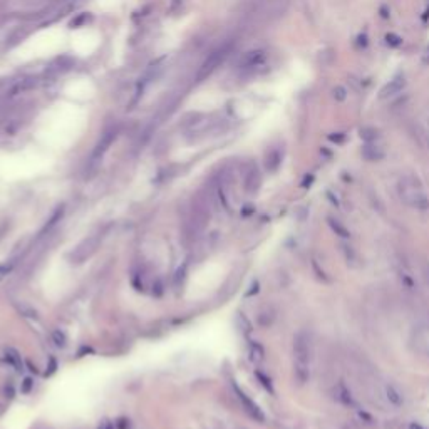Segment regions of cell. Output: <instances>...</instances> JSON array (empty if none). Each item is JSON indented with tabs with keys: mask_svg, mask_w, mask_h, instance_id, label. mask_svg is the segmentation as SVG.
<instances>
[{
	"mask_svg": "<svg viewBox=\"0 0 429 429\" xmlns=\"http://www.w3.org/2000/svg\"><path fill=\"white\" fill-rule=\"evenodd\" d=\"M282 158H283V154H282L280 149H270V151L267 153V156H265L267 171H270V173L277 171V169L280 168V164H282Z\"/></svg>",
	"mask_w": 429,
	"mask_h": 429,
	"instance_id": "12",
	"label": "cell"
},
{
	"mask_svg": "<svg viewBox=\"0 0 429 429\" xmlns=\"http://www.w3.org/2000/svg\"><path fill=\"white\" fill-rule=\"evenodd\" d=\"M357 44H359V46H367V36H366V34H361V36L357 37Z\"/></svg>",
	"mask_w": 429,
	"mask_h": 429,
	"instance_id": "36",
	"label": "cell"
},
{
	"mask_svg": "<svg viewBox=\"0 0 429 429\" xmlns=\"http://www.w3.org/2000/svg\"><path fill=\"white\" fill-rule=\"evenodd\" d=\"M293 359L298 364H310V339L305 332H297L293 337Z\"/></svg>",
	"mask_w": 429,
	"mask_h": 429,
	"instance_id": "4",
	"label": "cell"
},
{
	"mask_svg": "<svg viewBox=\"0 0 429 429\" xmlns=\"http://www.w3.org/2000/svg\"><path fill=\"white\" fill-rule=\"evenodd\" d=\"M62 217H64V206H59V208L56 209V211L52 213V217H51V218H49V220H47L46 227L42 228V230H41V233H39V235H41V237H42V235H46V232H49V230H51L52 227H56V225H57V222H61V220H62Z\"/></svg>",
	"mask_w": 429,
	"mask_h": 429,
	"instance_id": "17",
	"label": "cell"
},
{
	"mask_svg": "<svg viewBox=\"0 0 429 429\" xmlns=\"http://www.w3.org/2000/svg\"><path fill=\"white\" fill-rule=\"evenodd\" d=\"M329 139H331L332 143H342L344 139H346V134L344 133H332V134H329Z\"/></svg>",
	"mask_w": 429,
	"mask_h": 429,
	"instance_id": "33",
	"label": "cell"
},
{
	"mask_svg": "<svg viewBox=\"0 0 429 429\" xmlns=\"http://www.w3.org/2000/svg\"><path fill=\"white\" fill-rule=\"evenodd\" d=\"M16 308L19 310V313L27 318H34V320H37L39 315H37V310L34 307H31L29 303L26 302H16Z\"/></svg>",
	"mask_w": 429,
	"mask_h": 429,
	"instance_id": "19",
	"label": "cell"
},
{
	"mask_svg": "<svg viewBox=\"0 0 429 429\" xmlns=\"http://www.w3.org/2000/svg\"><path fill=\"white\" fill-rule=\"evenodd\" d=\"M401 282L406 288H414V280L409 275H406V273H401Z\"/></svg>",
	"mask_w": 429,
	"mask_h": 429,
	"instance_id": "32",
	"label": "cell"
},
{
	"mask_svg": "<svg viewBox=\"0 0 429 429\" xmlns=\"http://www.w3.org/2000/svg\"><path fill=\"white\" fill-rule=\"evenodd\" d=\"M409 429H424L419 422H411L409 424Z\"/></svg>",
	"mask_w": 429,
	"mask_h": 429,
	"instance_id": "39",
	"label": "cell"
},
{
	"mask_svg": "<svg viewBox=\"0 0 429 429\" xmlns=\"http://www.w3.org/2000/svg\"><path fill=\"white\" fill-rule=\"evenodd\" d=\"M293 376H295V381L300 384V386L307 384L308 379H310V364L293 362Z\"/></svg>",
	"mask_w": 429,
	"mask_h": 429,
	"instance_id": "13",
	"label": "cell"
},
{
	"mask_svg": "<svg viewBox=\"0 0 429 429\" xmlns=\"http://www.w3.org/2000/svg\"><path fill=\"white\" fill-rule=\"evenodd\" d=\"M386 399L389 401V404H392L394 407H401L404 404L402 392L399 391L396 386H392V384H387L386 386Z\"/></svg>",
	"mask_w": 429,
	"mask_h": 429,
	"instance_id": "14",
	"label": "cell"
},
{
	"mask_svg": "<svg viewBox=\"0 0 429 429\" xmlns=\"http://www.w3.org/2000/svg\"><path fill=\"white\" fill-rule=\"evenodd\" d=\"M32 387H34V381H32V377H26V379H24L21 391H22L24 394H29V392H31V389H32Z\"/></svg>",
	"mask_w": 429,
	"mask_h": 429,
	"instance_id": "30",
	"label": "cell"
},
{
	"mask_svg": "<svg viewBox=\"0 0 429 429\" xmlns=\"http://www.w3.org/2000/svg\"><path fill=\"white\" fill-rule=\"evenodd\" d=\"M51 337H52V342L56 344L57 347H66L67 337H66V334L61 331V329H54L52 334H51Z\"/></svg>",
	"mask_w": 429,
	"mask_h": 429,
	"instance_id": "24",
	"label": "cell"
},
{
	"mask_svg": "<svg viewBox=\"0 0 429 429\" xmlns=\"http://www.w3.org/2000/svg\"><path fill=\"white\" fill-rule=\"evenodd\" d=\"M248 356H250V361L253 364H260L265 359V349H263L260 342L252 341L250 347H248Z\"/></svg>",
	"mask_w": 429,
	"mask_h": 429,
	"instance_id": "15",
	"label": "cell"
},
{
	"mask_svg": "<svg viewBox=\"0 0 429 429\" xmlns=\"http://www.w3.org/2000/svg\"><path fill=\"white\" fill-rule=\"evenodd\" d=\"M273 320H275V312H273L272 308H265V310H262L258 313V324H260L262 327H270Z\"/></svg>",
	"mask_w": 429,
	"mask_h": 429,
	"instance_id": "21",
	"label": "cell"
},
{
	"mask_svg": "<svg viewBox=\"0 0 429 429\" xmlns=\"http://www.w3.org/2000/svg\"><path fill=\"white\" fill-rule=\"evenodd\" d=\"M233 391H235L238 401H240L242 407H243V411H245L248 416H250L252 419H255L257 422H265V414H263V411L260 407H258V404L253 401V399L248 397L247 394L237 386V384L233 386Z\"/></svg>",
	"mask_w": 429,
	"mask_h": 429,
	"instance_id": "5",
	"label": "cell"
},
{
	"mask_svg": "<svg viewBox=\"0 0 429 429\" xmlns=\"http://www.w3.org/2000/svg\"><path fill=\"white\" fill-rule=\"evenodd\" d=\"M312 183H313V176H307V178H305V181L302 183V186H303V188H307V186H310Z\"/></svg>",
	"mask_w": 429,
	"mask_h": 429,
	"instance_id": "38",
	"label": "cell"
},
{
	"mask_svg": "<svg viewBox=\"0 0 429 429\" xmlns=\"http://www.w3.org/2000/svg\"><path fill=\"white\" fill-rule=\"evenodd\" d=\"M101 429H113V426H111V424H104Z\"/></svg>",
	"mask_w": 429,
	"mask_h": 429,
	"instance_id": "41",
	"label": "cell"
},
{
	"mask_svg": "<svg viewBox=\"0 0 429 429\" xmlns=\"http://www.w3.org/2000/svg\"><path fill=\"white\" fill-rule=\"evenodd\" d=\"M381 12H382V17H384V19H387V17H389L387 9H386V7H381Z\"/></svg>",
	"mask_w": 429,
	"mask_h": 429,
	"instance_id": "40",
	"label": "cell"
},
{
	"mask_svg": "<svg viewBox=\"0 0 429 429\" xmlns=\"http://www.w3.org/2000/svg\"><path fill=\"white\" fill-rule=\"evenodd\" d=\"M153 295H156V297L163 295V283H161V280H156V283H153Z\"/></svg>",
	"mask_w": 429,
	"mask_h": 429,
	"instance_id": "34",
	"label": "cell"
},
{
	"mask_svg": "<svg viewBox=\"0 0 429 429\" xmlns=\"http://www.w3.org/2000/svg\"><path fill=\"white\" fill-rule=\"evenodd\" d=\"M359 136H361L362 141L366 143H374L376 139L379 138V131L376 128H371V126H364L359 129Z\"/></svg>",
	"mask_w": 429,
	"mask_h": 429,
	"instance_id": "20",
	"label": "cell"
},
{
	"mask_svg": "<svg viewBox=\"0 0 429 429\" xmlns=\"http://www.w3.org/2000/svg\"><path fill=\"white\" fill-rule=\"evenodd\" d=\"M399 191H401V196L404 198V201H406L409 206L421 209V211L429 209V198L422 191H419L417 188L407 186V184H401Z\"/></svg>",
	"mask_w": 429,
	"mask_h": 429,
	"instance_id": "3",
	"label": "cell"
},
{
	"mask_svg": "<svg viewBox=\"0 0 429 429\" xmlns=\"http://www.w3.org/2000/svg\"><path fill=\"white\" fill-rule=\"evenodd\" d=\"M237 327L240 329V331L243 332V334H248V332H252V322L248 320V318L243 315L242 312H238L237 313Z\"/></svg>",
	"mask_w": 429,
	"mask_h": 429,
	"instance_id": "23",
	"label": "cell"
},
{
	"mask_svg": "<svg viewBox=\"0 0 429 429\" xmlns=\"http://www.w3.org/2000/svg\"><path fill=\"white\" fill-rule=\"evenodd\" d=\"M228 52H230V46H228V44H225V46H222L218 49H214V51L208 56L206 61H204L201 69H199L198 81H203L204 77H208L209 74L214 71V69H217L223 61H225V57L228 56Z\"/></svg>",
	"mask_w": 429,
	"mask_h": 429,
	"instance_id": "2",
	"label": "cell"
},
{
	"mask_svg": "<svg viewBox=\"0 0 429 429\" xmlns=\"http://www.w3.org/2000/svg\"><path fill=\"white\" fill-rule=\"evenodd\" d=\"M186 263H183L181 267L178 268L176 270V273H174V278H173V285H174V288H179L183 285V282H184V277H186Z\"/></svg>",
	"mask_w": 429,
	"mask_h": 429,
	"instance_id": "25",
	"label": "cell"
},
{
	"mask_svg": "<svg viewBox=\"0 0 429 429\" xmlns=\"http://www.w3.org/2000/svg\"><path fill=\"white\" fill-rule=\"evenodd\" d=\"M243 186H245V191L248 194H255L262 186V174L258 171L257 166H252L245 174V181H243Z\"/></svg>",
	"mask_w": 429,
	"mask_h": 429,
	"instance_id": "7",
	"label": "cell"
},
{
	"mask_svg": "<svg viewBox=\"0 0 429 429\" xmlns=\"http://www.w3.org/2000/svg\"><path fill=\"white\" fill-rule=\"evenodd\" d=\"M257 377H258V381H260V384H262V386L265 387L268 392H273V387H272V382H270V379H268L267 376H263L262 372H257Z\"/></svg>",
	"mask_w": 429,
	"mask_h": 429,
	"instance_id": "29",
	"label": "cell"
},
{
	"mask_svg": "<svg viewBox=\"0 0 429 429\" xmlns=\"http://www.w3.org/2000/svg\"><path fill=\"white\" fill-rule=\"evenodd\" d=\"M263 61H265V52L263 51H252L240 61V67L243 69V71H250V69H255L258 66H262Z\"/></svg>",
	"mask_w": 429,
	"mask_h": 429,
	"instance_id": "9",
	"label": "cell"
},
{
	"mask_svg": "<svg viewBox=\"0 0 429 429\" xmlns=\"http://www.w3.org/2000/svg\"><path fill=\"white\" fill-rule=\"evenodd\" d=\"M4 359L11 364V366H14L17 369V371H21L22 369V359H21V354H19L16 349L12 347H7L6 352H4Z\"/></svg>",
	"mask_w": 429,
	"mask_h": 429,
	"instance_id": "16",
	"label": "cell"
},
{
	"mask_svg": "<svg viewBox=\"0 0 429 429\" xmlns=\"http://www.w3.org/2000/svg\"><path fill=\"white\" fill-rule=\"evenodd\" d=\"M404 87H406V79H404L402 76H397V77H394L392 81H389L386 86L381 89L379 97H381V99L392 97V96H396V94L401 92Z\"/></svg>",
	"mask_w": 429,
	"mask_h": 429,
	"instance_id": "8",
	"label": "cell"
},
{
	"mask_svg": "<svg viewBox=\"0 0 429 429\" xmlns=\"http://www.w3.org/2000/svg\"><path fill=\"white\" fill-rule=\"evenodd\" d=\"M116 136H118V131H116L114 128H109L108 131L102 134L101 139H99V143L96 144V148H94L92 154H91V159H89V164H91V168L97 166V163L102 159L104 153L108 151V148L113 144V141L116 139Z\"/></svg>",
	"mask_w": 429,
	"mask_h": 429,
	"instance_id": "6",
	"label": "cell"
},
{
	"mask_svg": "<svg viewBox=\"0 0 429 429\" xmlns=\"http://www.w3.org/2000/svg\"><path fill=\"white\" fill-rule=\"evenodd\" d=\"M361 154L366 161H381V159H384V156H386L382 148H379L372 143H366V146L362 148Z\"/></svg>",
	"mask_w": 429,
	"mask_h": 429,
	"instance_id": "10",
	"label": "cell"
},
{
	"mask_svg": "<svg viewBox=\"0 0 429 429\" xmlns=\"http://www.w3.org/2000/svg\"><path fill=\"white\" fill-rule=\"evenodd\" d=\"M386 44L387 46H391V47H399L402 44V37H399L397 34H387L386 36Z\"/></svg>",
	"mask_w": 429,
	"mask_h": 429,
	"instance_id": "26",
	"label": "cell"
},
{
	"mask_svg": "<svg viewBox=\"0 0 429 429\" xmlns=\"http://www.w3.org/2000/svg\"><path fill=\"white\" fill-rule=\"evenodd\" d=\"M422 273H424V278H426V282L429 283V262H427V263H424V267H422Z\"/></svg>",
	"mask_w": 429,
	"mask_h": 429,
	"instance_id": "37",
	"label": "cell"
},
{
	"mask_svg": "<svg viewBox=\"0 0 429 429\" xmlns=\"http://www.w3.org/2000/svg\"><path fill=\"white\" fill-rule=\"evenodd\" d=\"M99 243H101V235H99V233L87 237L86 240H82L76 248H74V252L71 253V260L74 263H82L84 260H87V258L97 250Z\"/></svg>",
	"mask_w": 429,
	"mask_h": 429,
	"instance_id": "1",
	"label": "cell"
},
{
	"mask_svg": "<svg viewBox=\"0 0 429 429\" xmlns=\"http://www.w3.org/2000/svg\"><path fill=\"white\" fill-rule=\"evenodd\" d=\"M332 94H334V99H336V101H339V102H342V101H346V99H347V91H346V89H344L342 86L334 87Z\"/></svg>",
	"mask_w": 429,
	"mask_h": 429,
	"instance_id": "27",
	"label": "cell"
},
{
	"mask_svg": "<svg viewBox=\"0 0 429 429\" xmlns=\"http://www.w3.org/2000/svg\"><path fill=\"white\" fill-rule=\"evenodd\" d=\"M47 369H49V371H46L47 376H51V374L57 369V362H56V359H54L52 356L49 357V367H47Z\"/></svg>",
	"mask_w": 429,
	"mask_h": 429,
	"instance_id": "35",
	"label": "cell"
},
{
	"mask_svg": "<svg viewBox=\"0 0 429 429\" xmlns=\"http://www.w3.org/2000/svg\"><path fill=\"white\" fill-rule=\"evenodd\" d=\"M14 267H16V260H14V258H9V260L0 263V282H4L9 275H11Z\"/></svg>",
	"mask_w": 429,
	"mask_h": 429,
	"instance_id": "22",
	"label": "cell"
},
{
	"mask_svg": "<svg viewBox=\"0 0 429 429\" xmlns=\"http://www.w3.org/2000/svg\"><path fill=\"white\" fill-rule=\"evenodd\" d=\"M334 396H336L337 401L341 404H344V406H352L354 404L352 394L344 382H337V386L334 387Z\"/></svg>",
	"mask_w": 429,
	"mask_h": 429,
	"instance_id": "11",
	"label": "cell"
},
{
	"mask_svg": "<svg viewBox=\"0 0 429 429\" xmlns=\"http://www.w3.org/2000/svg\"><path fill=\"white\" fill-rule=\"evenodd\" d=\"M327 223H329V227L332 228V232L336 233V235L342 237V238H349V237H351V232H349L347 228L344 227L339 220H334V218L329 217V218H327Z\"/></svg>",
	"mask_w": 429,
	"mask_h": 429,
	"instance_id": "18",
	"label": "cell"
},
{
	"mask_svg": "<svg viewBox=\"0 0 429 429\" xmlns=\"http://www.w3.org/2000/svg\"><path fill=\"white\" fill-rule=\"evenodd\" d=\"M312 267H313V272L317 273V277L320 278V280H324V282H329V278H327V275H326V272L324 270H320V268H318V263L313 260L312 262Z\"/></svg>",
	"mask_w": 429,
	"mask_h": 429,
	"instance_id": "31",
	"label": "cell"
},
{
	"mask_svg": "<svg viewBox=\"0 0 429 429\" xmlns=\"http://www.w3.org/2000/svg\"><path fill=\"white\" fill-rule=\"evenodd\" d=\"M342 250H344V255H346L347 263H354V262H356V252H354V248H352V247L344 245V247H342Z\"/></svg>",
	"mask_w": 429,
	"mask_h": 429,
	"instance_id": "28",
	"label": "cell"
}]
</instances>
